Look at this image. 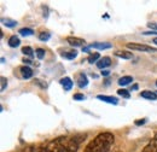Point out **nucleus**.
<instances>
[{
    "mask_svg": "<svg viewBox=\"0 0 157 152\" xmlns=\"http://www.w3.org/2000/svg\"><path fill=\"white\" fill-rule=\"evenodd\" d=\"M90 48H97V50H109L111 48V44L109 42H94L90 45Z\"/></svg>",
    "mask_w": 157,
    "mask_h": 152,
    "instance_id": "obj_10",
    "label": "nucleus"
},
{
    "mask_svg": "<svg viewBox=\"0 0 157 152\" xmlns=\"http://www.w3.org/2000/svg\"><path fill=\"white\" fill-rule=\"evenodd\" d=\"M22 53L25 55V56H29V57H33V56H34V51H33V48L29 47V46L23 47V48H22Z\"/></svg>",
    "mask_w": 157,
    "mask_h": 152,
    "instance_id": "obj_19",
    "label": "nucleus"
},
{
    "mask_svg": "<svg viewBox=\"0 0 157 152\" xmlns=\"http://www.w3.org/2000/svg\"><path fill=\"white\" fill-rule=\"evenodd\" d=\"M67 41H68V44H69L70 46H75V47L85 45V40L81 38H76V36H68V38H67Z\"/></svg>",
    "mask_w": 157,
    "mask_h": 152,
    "instance_id": "obj_5",
    "label": "nucleus"
},
{
    "mask_svg": "<svg viewBox=\"0 0 157 152\" xmlns=\"http://www.w3.org/2000/svg\"><path fill=\"white\" fill-rule=\"evenodd\" d=\"M127 47L129 50H134V51H144V52H150V51H155V48L149 47L146 45L143 44H136V42H129L127 44Z\"/></svg>",
    "mask_w": 157,
    "mask_h": 152,
    "instance_id": "obj_3",
    "label": "nucleus"
},
{
    "mask_svg": "<svg viewBox=\"0 0 157 152\" xmlns=\"http://www.w3.org/2000/svg\"><path fill=\"white\" fill-rule=\"evenodd\" d=\"M59 83L63 86L64 91H70L73 88V81H71L70 77H63V78H60Z\"/></svg>",
    "mask_w": 157,
    "mask_h": 152,
    "instance_id": "obj_7",
    "label": "nucleus"
},
{
    "mask_svg": "<svg viewBox=\"0 0 157 152\" xmlns=\"http://www.w3.org/2000/svg\"><path fill=\"white\" fill-rule=\"evenodd\" d=\"M0 80H1V87H0V91L2 92V91L5 89V87L7 86V80H6L4 76H1V78H0Z\"/></svg>",
    "mask_w": 157,
    "mask_h": 152,
    "instance_id": "obj_25",
    "label": "nucleus"
},
{
    "mask_svg": "<svg viewBox=\"0 0 157 152\" xmlns=\"http://www.w3.org/2000/svg\"><path fill=\"white\" fill-rule=\"evenodd\" d=\"M156 86H157V81H156Z\"/></svg>",
    "mask_w": 157,
    "mask_h": 152,
    "instance_id": "obj_32",
    "label": "nucleus"
},
{
    "mask_svg": "<svg viewBox=\"0 0 157 152\" xmlns=\"http://www.w3.org/2000/svg\"><path fill=\"white\" fill-rule=\"evenodd\" d=\"M143 152H157V132L154 138L147 142V145L143 149Z\"/></svg>",
    "mask_w": 157,
    "mask_h": 152,
    "instance_id": "obj_4",
    "label": "nucleus"
},
{
    "mask_svg": "<svg viewBox=\"0 0 157 152\" xmlns=\"http://www.w3.org/2000/svg\"><path fill=\"white\" fill-rule=\"evenodd\" d=\"M35 151H36V146H34V145H29V146L24 147L21 152H35Z\"/></svg>",
    "mask_w": 157,
    "mask_h": 152,
    "instance_id": "obj_24",
    "label": "nucleus"
},
{
    "mask_svg": "<svg viewBox=\"0 0 157 152\" xmlns=\"http://www.w3.org/2000/svg\"><path fill=\"white\" fill-rule=\"evenodd\" d=\"M117 94L120 95V97H122V98H126V99H128V98L131 97L129 92H128L127 89H123V88H120V89H118Z\"/></svg>",
    "mask_w": 157,
    "mask_h": 152,
    "instance_id": "obj_21",
    "label": "nucleus"
},
{
    "mask_svg": "<svg viewBox=\"0 0 157 152\" xmlns=\"http://www.w3.org/2000/svg\"><path fill=\"white\" fill-rule=\"evenodd\" d=\"M97 98H98L99 100H103V101H105V103H108V104H113V105H117V104H118L117 98L111 97V95H101V94H99V95H97Z\"/></svg>",
    "mask_w": 157,
    "mask_h": 152,
    "instance_id": "obj_6",
    "label": "nucleus"
},
{
    "mask_svg": "<svg viewBox=\"0 0 157 152\" xmlns=\"http://www.w3.org/2000/svg\"><path fill=\"white\" fill-rule=\"evenodd\" d=\"M21 44V40L18 36H16V35H12L11 38L9 39V46L10 47H12V48H16V47H18Z\"/></svg>",
    "mask_w": 157,
    "mask_h": 152,
    "instance_id": "obj_13",
    "label": "nucleus"
},
{
    "mask_svg": "<svg viewBox=\"0 0 157 152\" xmlns=\"http://www.w3.org/2000/svg\"><path fill=\"white\" fill-rule=\"evenodd\" d=\"M50 34L48 33H45V32H42V33H40L39 34V39L41 40V41H47L48 39H50Z\"/></svg>",
    "mask_w": 157,
    "mask_h": 152,
    "instance_id": "obj_23",
    "label": "nucleus"
},
{
    "mask_svg": "<svg viewBox=\"0 0 157 152\" xmlns=\"http://www.w3.org/2000/svg\"><path fill=\"white\" fill-rule=\"evenodd\" d=\"M147 25H149V28H150V29H155V30H157L156 23H150V24H147Z\"/></svg>",
    "mask_w": 157,
    "mask_h": 152,
    "instance_id": "obj_28",
    "label": "nucleus"
},
{
    "mask_svg": "<svg viewBox=\"0 0 157 152\" xmlns=\"http://www.w3.org/2000/svg\"><path fill=\"white\" fill-rule=\"evenodd\" d=\"M86 97L83 94H81V93H78V94H74V99L75 100H83Z\"/></svg>",
    "mask_w": 157,
    "mask_h": 152,
    "instance_id": "obj_26",
    "label": "nucleus"
},
{
    "mask_svg": "<svg viewBox=\"0 0 157 152\" xmlns=\"http://www.w3.org/2000/svg\"><path fill=\"white\" fill-rule=\"evenodd\" d=\"M109 74H110L109 70H103V71H101V75L103 76H109Z\"/></svg>",
    "mask_w": 157,
    "mask_h": 152,
    "instance_id": "obj_30",
    "label": "nucleus"
},
{
    "mask_svg": "<svg viewBox=\"0 0 157 152\" xmlns=\"http://www.w3.org/2000/svg\"><path fill=\"white\" fill-rule=\"evenodd\" d=\"M115 141L114 134L110 132L99 133L93 140H91L83 152H108Z\"/></svg>",
    "mask_w": 157,
    "mask_h": 152,
    "instance_id": "obj_1",
    "label": "nucleus"
},
{
    "mask_svg": "<svg viewBox=\"0 0 157 152\" xmlns=\"http://www.w3.org/2000/svg\"><path fill=\"white\" fill-rule=\"evenodd\" d=\"M131 82H133V77L132 76H122V77H120L117 81V83L120 86H127V85H129Z\"/></svg>",
    "mask_w": 157,
    "mask_h": 152,
    "instance_id": "obj_12",
    "label": "nucleus"
},
{
    "mask_svg": "<svg viewBox=\"0 0 157 152\" xmlns=\"http://www.w3.org/2000/svg\"><path fill=\"white\" fill-rule=\"evenodd\" d=\"M115 55L117 57L122 58V59H131V58H133V55L131 52H128V51H117Z\"/></svg>",
    "mask_w": 157,
    "mask_h": 152,
    "instance_id": "obj_15",
    "label": "nucleus"
},
{
    "mask_svg": "<svg viewBox=\"0 0 157 152\" xmlns=\"http://www.w3.org/2000/svg\"><path fill=\"white\" fill-rule=\"evenodd\" d=\"M18 33H20L22 36H30V35L34 34L33 29H30V28H22V29H20Z\"/></svg>",
    "mask_w": 157,
    "mask_h": 152,
    "instance_id": "obj_17",
    "label": "nucleus"
},
{
    "mask_svg": "<svg viewBox=\"0 0 157 152\" xmlns=\"http://www.w3.org/2000/svg\"><path fill=\"white\" fill-rule=\"evenodd\" d=\"M1 22L4 23V25H6L7 28H13L16 24H17V22L16 21H13V19H10V18H2L1 19Z\"/></svg>",
    "mask_w": 157,
    "mask_h": 152,
    "instance_id": "obj_16",
    "label": "nucleus"
},
{
    "mask_svg": "<svg viewBox=\"0 0 157 152\" xmlns=\"http://www.w3.org/2000/svg\"><path fill=\"white\" fill-rule=\"evenodd\" d=\"M88 85V78L85 74H80L78 77V86L80 88H85Z\"/></svg>",
    "mask_w": 157,
    "mask_h": 152,
    "instance_id": "obj_11",
    "label": "nucleus"
},
{
    "mask_svg": "<svg viewBox=\"0 0 157 152\" xmlns=\"http://www.w3.org/2000/svg\"><path fill=\"white\" fill-rule=\"evenodd\" d=\"M110 64H111V59L109 57H103L100 58L98 62H97V66H98L99 69H105V68H108V66H110Z\"/></svg>",
    "mask_w": 157,
    "mask_h": 152,
    "instance_id": "obj_8",
    "label": "nucleus"
},
{
    "mask_svg": "<svg viewBox=\"0 0 157 152\" xmlns=\"http://www.w3.org/2000/svg\"><path fill=\"white\" fill-rule=\"evenodd\" d=\"M62 57L65 58V59H74V58L78 57V52H76V51H69V52L63 53Z\"/></svg>",
    "mask_w": 157,
    "mask_h": 152,
    "instance_id": "obj_18",
    "label": "nucleus"
},
{
    "mask_svg": "<svg viewBox=\"0 0 157 152\" xmlns=\"http://www.w3.org/2000/svg\"><path fill=\"white\" fill-rule=\"evenodd\" d=\"M86 138V134H76L73 138L68 139V144L64 152H78V146L82 142V140Z\"/></svg>",
    "mask_w": 157,
    "mask_h": 152,
    "instance_id": "obj_2",
    "label": "nucleus"
},
{
    "mask_svg": "<svg viewBox=\"0 0 157 152\" xmlns=\"http://www.w3.org/2000/svg\"><path fill=\"white\" fill-rule=\"evenodd\" d=\"M20 71H21V75L23 78H30L33 76V70L28 66V65H23L20 68Z\"/></svg>",
    "mask_w": 157,
    "mask_h": 152,
    "instance_id": "obj_9",
    "label": "nucleus"
},
{
    "mask_svg": "<svg viewBox=\"0 0 157 152\" xmlns=\"http://www.w3.org/2000/svg\"><path fill=\"white\" fill-rule=\"evenodd\" d=\"M23 63H24L25 65H29V64H32V60H29V59H27V58H23Z\"/></svg>",
    "mask_w": 157,
    "mask_h": 152,
    "instance_id": "obj_29",
    "label": "nucleus"
},
{
    "mask_svg": "<svg viewBox=\"0 0 157 152\" xmlns=\"http://www.w3.org/2000/svg\"><path fill=\"white\" fill-rule=\"evenodd\" d=\"M99 57H100V56H99V53H91V55H90V57L87 58V60H88V63L93 64V63L98 62L99 59H100Z\"/></svg>",
    "mask_w": 157,
    "mask_h": 152,
    "instance_id": "obj_20",
    "label": "nucleus"
},
{
    "mask_svg": "<svg viewBox=\"0 0 157 152\" xmlns=\"http://www.w3.org/2000/svg\"><path fill=\"white\" fill-rule=\"evenodd\" d=\"M154 42H155V44H156V45H157V38L154 39Z\"/></svg>",
    "mask_w": 157,
    "mask_h": 152,
    "instance_id": "obj_31",
    "label": "nucleus"
},
{
    "mask_svg": "<svg viewBox=\"0 0 157 152\" xmlns=\"http://www.w3.org/2000/svg\"><path fill=\"white\" fill-rule=\"evenodd\" d=\"M140 95L145 99H150V100H156L157 99V94L155 92H150V91H143Z\"/></svg>",
    "mask_w": 157,
    "mask_h": 152,
    "instance_id": "obj_14",
    "label": "nucleus"
},
{
    "mask_svg": "<svg viewBox=\"0 0 157 152\" xmlns=\"http://www.w3.org/2000/svg\"><path fill=\"white\" fill-rule=\"evenodd\" d=\"M145 122H146V118L137 120V121H136V124H137V126H141V124H145Z\"/></svg>",
    "mask_w": 157,
    "mask_h": 152,
    "instance_id": "obj_27",
    "label": "nucleus"
},
{
    "mask_svg": "<svg viewBox=\"0 0 157 152\" xmlns=\"http://www.w3.org/2000/svg\"><path fill=\"white\" fill-rule=\"evenodd\" d=\"M35 53H36V57L39 58V59H44L45 58V50H42V48H38L36 51H35Z\"/></svg>",
    "mask_w": 157,
    "mask_h": 152,
    "instance_id": "obj_22",
    "label": "nucleus"
}]
</instances>
